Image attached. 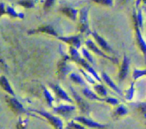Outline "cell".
<instances>
[{
  "mask_svg": "<svg viewBox=\"0 0 146 129\" xmlns=\"http://www.w3.org/2000/svg\"><path fill=\"white\" fill-rule=\"evenodd\" d=\"M40 113L41 114L44 115V116L46 117L48 120L50 121V122L56 127V129H62V123L58 119V118H55V117L51 116V115H48V114H46V113H41V112H38Z\"/></svg>",
  "mask_w": 146,
  "mask_h": 129,
  "instance_id": "7a4b0ae2",
  "label": "cell"
},
{
  "mask_svg": "<svg viewBox=\"0 0 146 129\" xmlns=\"http://www.w3.org/2000/svg\"><path fill=\"white\" fill-rule=\"evenodd\" d=\"M5 13V11H4V5L2 3H0V16L2 15L3 14Z\"/></svg>",
  "mask_w": 146,
  "mask_h": 129,
  "instance_id": "7402d4cb",
  "label": "cell"
},
{
  "mask_svg": "<svg viewBox=\"0 0 146 129\" xmlns=\"http://www.w3.org/2000/svg\"><path fill=\"white\" fill-rule=\"evenodd\" d=\"M54 0H46L45 3V8L48 9L52 6V4H54Z\"/></svg>",
  "mask_w": 146,
  "mask_h": 129,
  "instance_id": "44dd1931",
  "label": "cell"
},
{
  "mask_svg": "<svg viewBox=\"0 0 146 129\" xmlns=\"http://www.w3.org/2000/svg\"><path fill=\"white\" fill-rule=\"evenodd\" d=\"M0 86H1V88H2L4 90H5L6 91L10 93L11 94H13V91L12 90H11V86H10L9 84L7 78H6L4 76L0 77Z\"/></svg>",
  "mask_w": 146,
  "mask_h": 129,
  "instance_id": "277c9868",
  "label": "cell"
},
{
  "mask_svg": "<svg viewBox=\"0 0 146 129\" xmlns=\"http://www.w3.org/2000/svg\"><path fill=\"white\" fill-rule=\"evenodd\" d=\"M84 93H85L86 95L88 97H89L90 98H98L94 94H93V93H91V91H88V90H84Z\"/></svg>",
  "mask_w": 146,
  "mask_h": 129,
  "instance_id": "ac0fdd59",
  "label": "cell"
},
{
  "mask_svg": "<svg viewBox=\"0 0 146 129\" xmlns=\"http://www.w3.org/2000/svg\"><path fill=\"white\" fill-rule=\"evenodd\" d=\"M104 78H105V80H106V82L108 83V84H109L110 86H111V88H113L114 90H115V91H119V90L118 89V88H117V87L115 86V85H114V84H113V83L112 81H111V80L109 78H108V76H107V75H106V74H104Z\"/></svg>",
  "mask_w": 146,
  "mask_h": 129,
  "instance_id": "5bb4252c",
  "label": "cell"
},
{
  "mask_svg": "<svg viewBox=\"0 0 146 129\" xmlns=\"http://www.w3.org/2000/svg\"><path fill=\"white\" fill-rule=\"evenodd\" d=\"M96 2L104 4V5L111 6L113 4V0H94Z\"/></svg>",
  "mask_w": 146,
  "mask_h": 129,
  "instance_id": "2e32d148",
  "label": "cell"
},
{
  "mask_svg": "<svg viewBox=\"0 0 146 129\" xmlns=\"http://www.w3.org/2000/svg\"><path fill=\"white\" fill-rule=\"evenodd\" d=\"M19 4L23 5L24 7H27V8H31L34 6L33 4V2L31 1H29V0H24V1H19Z\"/></svg>",
  "mask_w": 146,
  "mask_h": 129,
  "instance_id": "9a60e30c",
  "label": "cell"
},
{
  "mask_svg": "<svg viewBox=\"0 0 146 129\" xmlns=\"http://www.w3.org/2000/svg\"><path fill=\"white\" fill-rule=\"evenodd\" d=\"M72 109H74V107H68V106H65V107H60V108H57L56 111H58L60 114H63V115H65V114H67L68 112L71 111Z\"/></svg>",
  "mask_w": 146,
  "mask_h": 129,
  "instance_id": "7c38bea8",
  "label": "cell"
},
{
  "mask_svg": "<svg viewBox=\"0 0 146 129\" xmlns=\"http://www.w3.org/2000/svg\"><path fill=\"white\" fill-rule=\"evenodd\" d=\"M96 90L97 91V92L101 94V95H106V91L104 87H103L102 86H96Z\"/></svg>",
  "mask_w": 146,
  "mask_h": 129,
  "instance_id": "e0dca14e",
  "label": "cell"
},
{
  "mask_svg": "<svg viewBox=\"0 0 146 129\" xmlns=\"http://www.w3.org/2000/svg\"><path fill=\"white\" fill-rule=\"evenodd\" d=\"M7 13H9V14H10V15L11 16H14V17H18V14H17V13L14 11V10L11 7H7Z\"/></svg>",
  "mask_w": 146,
  "mask_h": 129,
  "instance_id": "d6986e66",
  "label": "cell"
},
{
  "mask_svg": "<svg viewBox=\"0 0 146 129\" xmlns=\"http://www.w3.org/2000/svg\"><path fill=\"white\" fill-rule=\"evenodd\" d=\"M128 60L127 58H125L123 61V67L122 69H121V73H120V78L121 79L124 78L126 76L127 71H128Z\"/></svg>",
  "mask_w": 146,
  "mask_h": 129,
  "instance_id": "8992f818",
  "label": "cell"
},
{
  "mask_svg": "<svg viewBox=\"0 0 146 129\" xmlns=\"http://www.w3.org/2000/svg\"><path fill=\"white\" fill-rule=\"evenodd\" d=\"M62 11L64 14H66L67 16H68L69 17H71L73 19H76V13L77 11L75 9H73L70 8H64L62 9Z\"/></svg>",
  "mask_w": 146,
  "mask_h": 129,
  "instance_id": "52a82bcc",
  "label": "cell"
},
{
  "mask_svg": "<svg viewBox=\"0 0 146 129\" xmlns=\"http://www.w3.org/2000/svg\"><path fill=\"white\" fill-rule=\"evenodd\" d=\"M8 102L9 104L10 107L11 108V109L16 113H21L24 111L22 106H21V104L17 101V100L14 99V98H8Z\"/></svg>",
  "mask_w": 146,
  "mask_h": 129,
  "instance_id": "6da1fadb",
  "label": "cell"
},
{
  "mask_svg": "<svg viewBox=\"0 0 146 129\" xmlns=\"http://www.w3.org/2000/svg\"><path fill=\"white\" fill-rule=\"evenodd\" d=\"M71 76H71V78H72L74 81H76V82L80 83V84H82L83 81L79 76L75 75V74H73V75H71Z\"/></svg>",
  "mask_w": 146,
  "mask_h": 129,
  "instance_id": "ffe728a7",
  "label": "cell"
},
{
  "mask_svg": "<svg viewBox=\"0 0 146 129\" xmlns=\"http://www.w3.org/2000/svg\"><path fill=\"white\" fill-rule=\"evenodd\" d=\"M36 31H42V32H46V33H48V34H53V35H56V33L55 32V31L54 30V29H53L52 27H49V26L41 27V28L37 29Z\"/></svg>",
  "mask_w": 146,
  "mask_h": 129,
  "instance_id": "8fae6325",
  "label": "cell"
},
{
  "mask_svg": "<svg viewBox=\"0 0 146 129\" xmlns=\"http://www.w3.org/2000/svg\"><path fill=\"white\" fill-rule=\"evenodd\" d=\"M81 25L82 31H85L88 27V24H87V9L85 8L82 9L81 11Z\"/></svg>",
  "mask_w": 146,
  "mask_h": 129,
  "instance_id": "3957f363",
  "label": "cell"
},
{
  "mask_svg": "<svg viewBox=\"0 0 146 129\" xmlns=\"http://www.w3.org/2000/svg\"><path fill=\"white\" fill-rule=\"evenodd\" d=\"M76 119L78 120V121H79L80 122H81V123H83V124H86V125L89 126L90 127H98V128L102 127V126L99 125V124H96V123L93 122V121H88V120L86 119V118H76Z\"/></svg>",
  "mask_w": 146,
  "mask_h": 129,
  "instance_id": "9c48e42d",
  "label": "cell"
},
{
  "mask_svg": "<svg viewBox=\"0 0 146 129\" xmlns=\"http://www.w3.org/2000/svg\"><path fill=\"white\" fill-rule=\"evenodd\" d=\"M86 44H87V45H88V47H89V48L91 49V50H93V51H95V53H97V54H99V55H101V56H102V57H107V56L104 55V53L101 52V51H100V50L98 49L96 47L95 44H94V43H93L91 41H87Z\"/></svg>",
  "mask_w": 146,
  "mask_h": 129,
  "instance_id": "30bf717a",
  "label": "cell"
},
{
  "mask_svg": "<svg viewBox=\"0 0 146 129\" xmlns=\"http://www.w3.org/2000/svg\"><path fill=\"white\" fill-rule=\"evenodd\" d=\"M54 89L56 90V91L57 94H58V95L60 97H61V98H64V99H66V100H68V101H70V100L68 99V97L66 96V94L65 93H64V91H63L61 89V88H58V86H54Z\"/></svg>",
  "mask_w": 146,
  "mask_h": 129,
  "instance_id": "4fadbf2b",
  "label": "cell"
},
{
  "mask_svg": "<svg viewBox=\"0 0 146 129\" xmlns=\"http://www.w3.org/2000/svg\"><path fill=\"white\" fill-rule=\"evenodd\" d=\"M60 39L63 40L65 42L69 43L71 44L74 46H76V47H79L80 46V42L78 38H76V37H70V38H60Z\"/></svg>",
  "mask_w": 146,
  "mask_h": 129,
  "instance_id": "ba28073f",
  "label": "cell"
},
{
  "mask_svg": "<svg viewBox=\"0 0 146 129\" xmlns=\"http://www.w3.org/2000/svg\"><path fill=\"white\" fill-rule=\"evenodd\" d=\"M94 37L96 38V41H98V44H99L100 45L103 47V49H104L106 50V51H110V50H111L110 47L107 45L106 42V41H104V40L101 37H99V36H98L96 33H94Z\"/></svg>",
  "mask_w": 146,
  "mask_h": 129,
  "instance_id": "5b68a950",
  "label": "cell"
},
{
  "mask_svg": "<svg viewBox=\"0 0 146 129\" xmlns=\"http://www.w3.org/2000/svg\"><path fill=\"white\" fill-rule=\"evenodd\" d=\"M83 52H84V54H85V56H86V57H88V59L90 60V61H92V59H91V57H90V56L88 55V52H87V51H86V50H83Z\"/></svg>",
  "mask_w": 146,
  "mask_h": 129,
  "instance_id": "603a6c76",
  "label": "cell"
}]
</instances>
